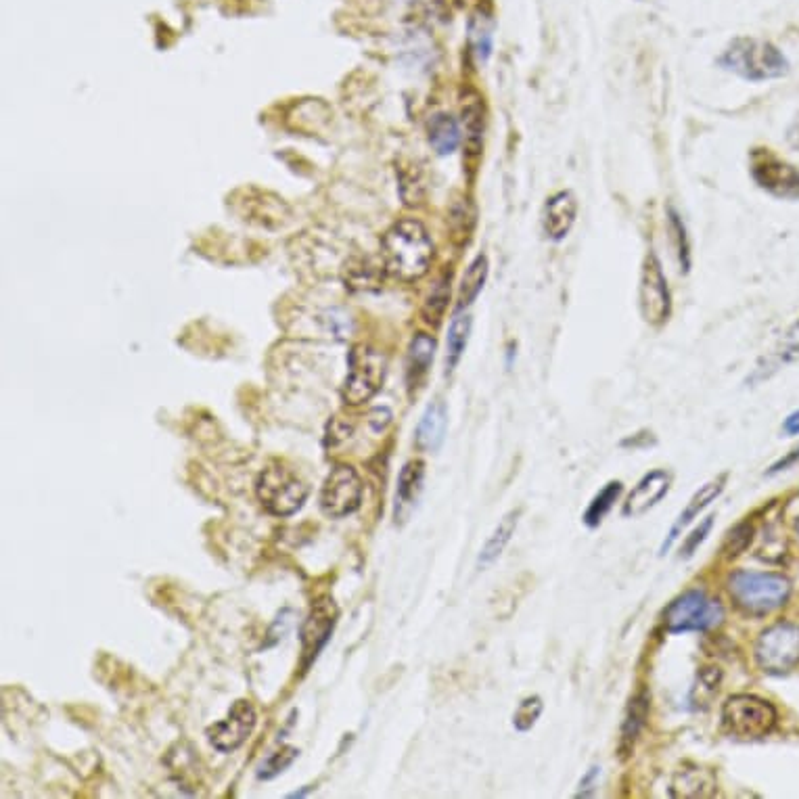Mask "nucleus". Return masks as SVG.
<instances>
[{
    "mask_svg": "<svg viewBox=\"0 0 799 799\" xmlns=\"http://www.w3.org/2000/svg\"><path fill=\"white\" fill-rule=\"evenodd\" d=\"M774 705L756 695H733L722 705V724L726 733L741 739L766 737L776 726Z\"/></svg>",
    "mask_w": 799,
    "mask_h": 799,
    "instance_id": "obj_7",
    "label": "nucleus"
},
{
    "mask_svg": "<svg viewBox=\"0 0 799 799\" xmlns=\"http://www.w3.org/2000/svg\"><path fill=\"white\" fill-rule=\"evenodd\" d=\"M751 536H753V528H751L749 523H739V525H735V528L728 532V536H726V540H724L722 553H724L726 557H737V555H741V553L747 549V546H749Z\"/></svg>",
    "mask_w": 799,
    "mask_h": 799,
    "instance_id": "obj_35",
    "label": "nucleus"
},
{
    "mask_svg": "<svg viewBox=\"0 0 799 799\" xmlns=\"http://www.w3.org/2000/svg\"><path fill=\"white\" fill-rule=\"evenodd\" d=\"M756 664L768 674H785L799 666V626L776 622L768 626L753 647Z\"/></svg>",
    "mask_w": 799,
    "mask_h": 799,
    "instance_id": "obj_8",
    "label": "nucleus"
},
{
    "mask_svg": "<svg viewBox=\"0 0 799 799\" xmlns=\"http://www.w3.org/2000/svg\"><path fill=\"white\" fill-rule=\"evenodd\" d=\"M488 258L486 256H477L465 270V275L461 279V287H459V312L465 310L467 306H471L477 295L482 293L486 279H488Z\"/></svg>",
    "mask_w": 799,
    "mask_h": 799,
    "instance_id": "obj_28",
    "label": "nucleus"
},
{
    "mask_svg": "<svg viewBox=\"0 0 799 799\" xmlns=\"http://www.w3.org/2000/svg\"><path fill=\"white\" fill-rule=\"evenodd\" d=\"M433 262V241L427 228L404 218L387 228L381 239V268L398 281H417Z\"/></svg>",
    "mask_w": 799,
    "mask_h": 799,
    "instance_id": "obj_1",
    "label": "nucleus"
},
{
    "mask_svg": "<svg viewBox=\"0 0 799 799\" xmlns=\"http://www.w3.org/2000/svg\"><path fill=\"white\" fill-rule=\"evenodd\" d=\"M638 310L643 321L651 327H661L668 323L672 314V293L664 266L659 258L649 251L641 266V279H638Z\"/></svg>",
    "mask_w": 799,
    "mask_h": 799,
    "instance_id": "obj_9",
    "label": "nucleus"
},
{
    "mask_svg": "<svg viewBox=\"0 0 799 799\" xmlns=\"http://www.w3.org/2000/svg\"><path fill=\"white\" fill-rule=\"evenodd\" d=\"M797 360H799V318L783 333V337L776 341L772 352L758 362L756 371H753L751 379H747V381L760 383Z\"/></svg>",
    "mask_w": 799,
    "mask_h": 799,
    "instance_id": "obj_18",
    "label": "nucleus"
},
{
    "mask_svg": "<svg viewBox=\"0 0 799 799\" xmlns=\"http://www.w3.org/2000/svg\"><path fill=\"white\" fill-rule=\"evenodd\" d=\"M494 42V21L486 11H477L469 24V44L477 63H486L492 55Z\"/></svg>",
    "mask_w": 799,
    "mask_h": 799,
    "instance_id": "obj_26",
    "label": "nucleus"
},
{
    "mask_svg": "<svg viewBox=\"0 0 799 799\" xmlns=\"http://www.w3.org/2000/svg\"><path fill=\"white\" fill-rule=\"evenodd\" d=\"M321 318H323L327 333H331L333 337H337V339H346V337L350 335V331H352V321H350L348 312L339 310V308H329V310H325V312L321 314Z\"/></svg>",
    "mask_w": 799,
    "mask_h": 799,
    "instance_id": "obj_36",
    "label": "nucleus"
},
{
    "mask_svg": "<svg viewBox=\"0 0 799 799\" xmlns=\"http://www.w3.org/2000/svg\"><path fill=\"white\" fill-rule=\"evenodd\" d=\"M519 517H521V509H513L498 521L494 532L486 540L482 553H479V565L486 567V565L494 563L502 553H505V549L509 546V542L517 530V525H519Z\"/></svg>",
    "mask_w": 799,
    "mask_h": 799,
    "instance_id": "obj_24",
    "label": "nucleus"
},
{
    "mask_svg": "<svg viewBox=\"0 0 799 799\" xmlns=\"http://www.w3.org/2000/svg\"><path fill=\"white\" fill-rule=\"evenodd\" d=\"M718 65L749 82H766L789 74L787 57L772 42L760 38H735L720 55Z\"/></svg>",
    "mask_w": 799,
    "mask_h": 799,
    "instance_id": "obj_2",
    "label": "nucleus"
},
{
    "mask_svg": "<svg viewBox=\"0 0 799 799\" xmlns=\"http://www.w3.org/2000/svg\"><path fill=\"white\" fill-rule=\"evenodd\" d=\"M461 126L450 113H436L427 124V139L438 155H450L461 145Z\"/></svg>",
    "mask_w": 799,
    "mask_h": 799,
    "instance_id": "obj_23",
    "label": "nucleus"
},
{
    "mask_svg": "<svg viewBox=\"0 0 799 799\" xmlns=\"http://www.w3.org/2000/svg\"><path fill=\"white\" fill-rule=\"evenodd\" d=\"M339 618V609L331 597H321L312 607L302 626V670L306 672L316 657L321 655L325 645L331 641Z\"/></svg>",
    "mask_w": 799,
    "mask_h": 799,
    "instance_id": "obj_12",
    "label": "nucleus"
},
{
    "mask_svg": "<svg viewBox=\"0 0 799 799\" xmlns=\"http://www.w3.org/2000/svg\"><path fill=\"white\" fill-rule=\"evenodd\" d=\"M256 722L258 716L254 705H251L247 699H239L233 703L231 712H228L224 720L208 728L210 743L222 753H233L249 739L251 733H254Z\"/></svg>",
    "mask_w": 799,
    "mask_h": 799,
    "instance_id": "obj_13",
    "label": "nucleus"
},
{
    "mask_svg": "<svg viewBox=\"0 0 799 799\" xmlns=\"http://www.w3.org/2000/svg\"><path fill=\"white\" fill-rule=\"evenodd\" d=\"M433 356H436V339L427 333H417L410 341L408 356H406V385L410 394H413L417 387L423 385Z\"/></svg>",
    "mask_w": 799,
    "mask_h": 799,
    "instance_id": "obj_20",
    "label": "nucleus"
},
{
    "mask_svg": "<svg viewBox=\"0 0 799 799\" xmlns=\"http://www.w3.org/2000/svg\"><path fill=\"white\" fill-rule=\"evenodd\" d=\"M783 429H785V433H789V436H797V433H799V410H795V413H791L785 419Z\"/></svg>",
    "mask_w": 799,
    "mask_h": 799,
    "instance_id": "obj_40",
    "label": "nucleus"
},
{
    "mask_svg": "<svg viewBox=\"0 0 799 799\" xmlns=\"http://www.w3.org/2000/svg\"><path fill=\"white\" fill-rule=\"evenodd\" d=\"M712 528H714V517H705V519L697 525V528L691 532V536L684 538V544H682V549H680V557H684V559L693 557L695 551L705 542V538L710 536Z\"/></svg>",
    "mask_w": 799,
    "mask_h": 799,
    "instance_id": "obj_37",
    "label": "nucleus"
},
{
    "mask_svg": "<svg viewBox=\"0 0 799 799\" xmlns=\"http://www.w3.org/2000/svg\"><path fill=\"white\" fill-rule=\"evenodd\" d=\"M542 712H544V703H542V699L538 695L525 697L517 705V710L513 714L515 730H519V733H528V730H532L536 726V722L542 716Z\"/></svg>",
    "mask_w": 799,
    "mask_h": 799,
    "instance_id": "obj_33",
    "label": "nucleus"
},
{
    "mask_svg": "<svg viewBox=\"0 0 799 799\" xmlns=\"http://www.w3.org/2000/svg\"><path fill=\"white\" fill-rule=\"evenodd\" d=\"M724 486H726V473H724V475H718V477H714V479H710V482L703 484V486L691 496L687 509H684V511L678 515V519L674 521L668 538L664 540V544H661V555L668 553V551L672 549L674 542H676V538L682 534V530H684V528H689V525H691L707 507L712 505V502L724 492Z\"/></svg>",
    "mask_w": 799,
    "mask_h": 799,
    "instance_id": "obj_16",
    "label": "nucleus"
},
{
    "mask_svg": "<svg viewBox=\"0 0 799 799\" xmlns=\"http://www.w3.org/2000/svg\"><path fill=\"white\" fill-rule=\"evenodd\" d=\"M578 218V199L572 191H557L544 203L542 233L551 241H563Z\"/></svg>",
    "mask_w": 799,
    "mask_h": 799,
    "instance_id": "obj_15",
    "label": "nucleus"
},
{
    "mask_svg": "<svg viewBox=\"0 0 799 799\" xmlns=\"http://www.w3.org/2000/svg\"><path fill=\"white\" fill-rule=\"evenodd\" d=\"M795 532H797V536H799V517H797V521H795Z\"/></svg>",
    "mask_w": 799,
    "mask_h": 799,
    "instance_id": "obj_43",
    "label": "nucleus"
},
{
    "mask_svg": "<svg viewBox=\"0 0 799 799\" xmlns=\"http://www.w3.org/2000/svg\"><path fill=\"white\" fill-rule=\"evenodd\" d=\"M622 492H624L622 482H618V479H615V482H609L595 498L590 500L588 509L582 515V521L588 525V528H599V525L603 523V519L613 509L615 502H618V498L622 496Z\"/></svg>",
    "mask_w": 799,
    "mask_h": 799,
    "instance_id": "obj_29",
    "label": "nucleus"
},
{
    "mask_svg": "<svg viewBox=\"0 0 799 799\" xmlns=\"http://www.w3.org/2000/svg\"><path fill=\"white\" fill-rule=\"evenodd\" d=\"M795 463H799V448H795L793 452H789L785 459H781L779 463H774L772 467H770V475H774V473H781V471H785V469H789L791 465H795Z\"/></svg>",
    "mask_w": 799,
    "mask_h": 799,
    "instance_id": "obj_39",
    "label": "nucleus"
},
{
    "mask_svg": "<svg viewBox=\"0 0 799 799\" xmlns=\"http://www.w3.org/2000/svg\"><path fill=\"white\" fill-rule=\"evenodd\" d=\"M724 622V607L703 590H687L664 611V626L670 634L710 632Z\"/></svg>",
    "mask_w": 799,
    "mask_h": 799,
    "instance_id": "obj_5",
    "label": "nucleus"
},
{
    "mask_svg": "<svg viewBox=\"0 0 799 799\" xmlns=\"http://www.w3.org/2000/svg\"><path fill=\"white\" fill-rule=\"evenodd\" d=\"M599 776H601V768L599 766H590L588 772L582 776L580 781V789L576 793V797H592L597 793V785H599Z\"/></svg>",
    "mask_w": 799,
    "mask_h": 799,
    "instance_id": "obj_38",
    "label": "nucleus"
},
{
    "mask_svg": "<svg viewBox=\"0 0 799 799\" xmlns=\"http://www.w3.org/2000/svg\"><path fill=\"white\" fill-rule=\"evenodd\" d=\"M789 143L793 145V147H797L799 149V116H797V120L791 124V128H789Z\"/></svg>",
    "mask_w": 799,
    "mask_h": 799,
    "instance_id": "obj_41",
    "label": "nucleus"
},
{
    "mask_svg": "<svg viewBox=\"0 0 799 799\" xmlns=\"http://www.w3.org/2000/svg\"><path fill=\"white\" fill-rule=\"evenodd\" d=\"M647 718H649V693L641 691L630 699V705H628L624 722H622V733H620L622 756H630L632 753L638 735L643 733Z\"/></svg>",
    "mask_w": 799,
    "mask_h": 799,
    "instance_id": "obj_22",
    "label": "nucleus"
},
{
    "mask_svg": "<svg viewBox=\"0 0 799 799\" xmlns=\"http://www.w3.org/2000/svg\"><path fill=\"white\" fill-rule=\"evenodd\" d=\"M362 502V479L350 465H335L318 496V505L327 517L341 519L358 511Z\"/></svg>",
    "mask_w": 799,
    "mask_h": 799,
    "instance_id": "obj_11",
    "label": "nucleus"
},
{
    "mask_svg": "<svg viewBox=\"0 0 799 799\" xmlns=\"http://www.w3.org/2000/svg\"><path fill=\"white\" fill-rule=\"evenodd\" d=\"M256 494L268 513L289 517L304 507L310 490L304 479L291 467L281 461H272L258 475Z\"/></svg>",
    "mask_w": 799,
    "mask_h": 799,
    "instance_id": "obj_4",
    "label": "nucleus"
},
{
    "mask_svg": "<svg viewBox=\"0 0 799 799\" xmlns=\"http://www.w3.org/2000/svg\"><path fill=\"white\" fill-rule=\"evenodd\" d=\"M463 124L469 155H479L484 145V103L475 93H469L463 101Z\"/></svg>",
    "mask_w": 799,
    "mask_h": 799,
    "instance_id": "obj_25",
    "label": "nucleus"
},
{
    "mask_svg": "<svg viewBox=\"0 0 799 799\" xmlns=\"http://www.w3.org/2000/svg\"><path fill=\"white\" fill-rule=\"evenodd\" d=\"M450 302V275H442L436 283L431 285L425 304H423V321L431 327H438L446 314Z\"/></svg>",
    "mask_w": 799,
    "mask_h": 799,
    "instance_id": "obj_30",
    "label": "nucleus"
},
{
    "mask_svg": "<svg viewBox=\"0 0 799 799\" xmlns=\"http://www.w3.org/2000/svg\"><path fill=\"white\" fill-rule=\"evenodd\" d=\"M298 756H300V749H298V747H291V745L281 747L279 751L272 753V756L260 766V770H258V779H262V781L275 779V776H279L281 772H285L295 760H298Z\"/></svg>",
    "mask_w": 799,
    "mask_h": 799,
    "instance_id": "obj_32",
    "label": "nucleus"
},
{
    "mask_svg": "<svg viewBox=\"0 0 799 799\" xmlns=\"http://www.w3.org/2000/svg\"><path fill=\"white\" fill-rule=\"evenodd\" d=\"M310 789H312V787H304V789H300V791H293V793H289V797H291V799H295V797H304V795L310 793Z\"/></svg>",
    "mask_w": 799,
    "mask_h": 799,
    "instance_id": "obj_42",
    "label": "nucleus"
},
{
    "mask_svg": "<svg viewBox=\"0 0 799 799\" xmlns=\"http://www.w3.org/2000/svg\"><path fill=\"white\" fill-rule=\"evenodd\" d=\"M668 228H670V237L674 243V251L678 256V264L682 272H689L691 268V245H689V237H687V226H684L682 218L676 214L674 208L668 210Z\"/></svg>",
    "mask_w": 799,
    "mask_h": 799,
    "instance_id": "obj_31",
    "label": "nucleus"
},
{
    "mask_svg": "<svg viewBox=\"0 0 799 799\" xmlns=\"http://www.w3.org/2000/svg\"><path fill=\"white\" fill-rule=\"evenodd\" d=\"M344 272H346V283L350 287L364 289V287L377 283V268L371 262L364 260V258L348 260L344 264Z\"/></svg>",
    "mask_w": 799,
    "mask_h": 799,
    "instance_id": "obj_34",
    "label": "nucleus"
},
{
    "mask_svg": "<svg viewBox=\"0 0 799 799\" xmlns=\"http://www.w3.org/2000/svg\"><path fill=\"white\" fill-rule=\"evenodd\" d=\"M718 791L716 774L699 764L682 766L670 783V795L676 799H707Z\"/></svg>",
    "mask_w": 799,
    "mask_h": 799,
    "instance_id": "obj_17",
    "label": "nucleus"
},
{
    "mask_svg": "<svg viewBox=\"0 0 799 799\" xmlns=\"http://www.w3.org/2000/svg\"><path fill=\"white\" fill-rule=\"evenodd\" d=\"M425 484V463L423 461H408L398 477V490H396V507L394 517L396 521H406L417 507V502L423 494Z\"/></svg>",
    "mask_w": 799,
    "mask_h": 799,
    "instance_id": "obj_19",
    "label": "nucleus"
},
{
    "mask_svg": "<svg viewBox=\"0 0 799 799\" xmlns=\"http://www.w3.org/2000/svg\"><path fill=\"white\" fill-rule=\"evenodd\" d=\"M387 375V358L371 348L356 346L348 358V375L341 387V398L350 406H360L379 394Z\"/></svg>",
    "mask_w": 799,
    "mask_h": 799,
    "instance_id": "obj_6",
    "label": "nucleus"
},
{
    "mask_svg": "<svg viewBox=\"0 0 799 799\" xmlns=\"http://www.w3.org/2000/svg\"><path fill=\"white\" fill-rule=\"evenodd\" d=\"M749 172L756 185L768 195L785 201H799V168L785 162L770 149H753Z\"/></svg>",
    "mask_w": 799,
    "mask_h": 799,
    "instance_id": "obj_10",
    "label": "nucleus"
},
{
    "mask_svg": "<svg viewBox=\"0 0 799 799\" xmlns=\"http://www.w3.org/2000/svg\"><path fill=\"white\" fill-rule=\"evenodd\" d=\"M670 488H672V473L666 469H655L643 475L641 482H638L634 490L628 494L622 507V515L628 519H638L647 515L668 496Z\"/></svg>",
    "mask_w": 799,
    "mask_h": 799,
    "instance_id": "obj_14",
    "label": "nucleus"
},
{
    "mask_svg": "<svg viewBox=\"0 0 799 799\" xmlns=\"http://www.w3.org/2000/svg\"><path fill=\"white\" fill-rule=\"evenodd\" d=\"M446 404L442 400L431 402L417 425L415 431V444L423 452H436L446 438Z\"/></svg>",
    "mask_w": 799,
    "mask_h": 799,
    "instance_id": "obj_21",
    "label": "nucleus"
},
{
    "mask_svg": "<svg viewBox=\"0 0 799 799\" xmlns=\"http://www.w3.org/2000/svg\"><path fill=\"white\" fill-rule=\"evenodd\" d=\"M471 327L473 321L469 314H456L452 318V323L448 327V337H446V369L454 371L456 364L461 362L467 344H469V335H471Z\"/></svg>",
    "mask_w": 799,
    "mask_h": 799,
    "instance_id": "obj_27",
    "label": "nucleus"
},
{
    "mask_svg": "<svg viewBox=\"0 0 799 799\" xmlns=\"http://www.w3.org/2000/svg\"><path fill=\"white\" fill-rule=\"evenodd\" d=\"M726 588L737 609L747 615H756V618L781 609L791 597L789 578L772 572H747V569H739V572L728 576Z\"/></svg>",
    "mask_w": 799,
    "mask_h": 799,
    "instance_id": "obj_3",
    "label": "nucleus"
}]
</instances>
